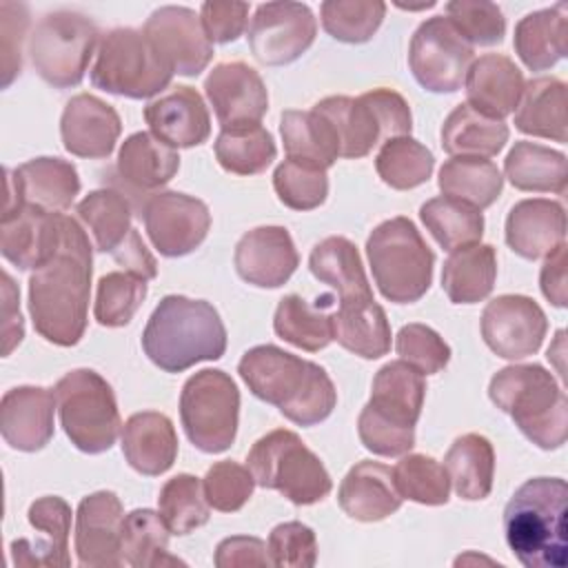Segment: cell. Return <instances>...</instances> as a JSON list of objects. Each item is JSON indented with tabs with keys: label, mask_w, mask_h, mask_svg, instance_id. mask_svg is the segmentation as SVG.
Listing matches in <instances>:
<instances>
[{
	"label": "cell",
	"mask_w": 568,
	"mask_h": 568,
	"mask_svg": "<svg viewBox=\"0 0 568 568\" xmlns=\"http://www.w3.org/2000/svg\"><path fill=\"white\" fill-rule=\"evenodd\" d=\"M273 189L280 202L293 211H313L328 195L326 169L286 158L273 173Z\"/></svg>",
	"instance_id": "obj_53"
},
{
	"label": "cell",
	"mask_w": 568,
	"mask_h": 568,
	"mask_svg": "<svg viewBox=\"0 0 568 568\" xmlns=\"http://www.w3.org/2000/svg\"><path fill=\"white\" fill-rule=\"evenodd\" d=\"M442 149L453 158H493L508 142L504 120L488 118L470 104H457L442 124Z\"/></svg>",
	"instance_id": "obj_38"
},
{
	"label": "cell",
	"mask_w": 568,
	"mask_h": 568,
	"mask_svg": "<svg viewBox=\"0 0 568 568\" xmlns=\"http://www.w3.org/2000/svg\"><path fill=\"white\" fill-rule=\"evenodd\" d=\"M464 87L466 104L488 118L504 120L506 115L515 113L526 80L510 58L501 53H486L473 60Z\"/></svg>",
	"instance_id": "obj_28"
},
{
	"label": "cell",
	"mask_w": 568,
	"mask_h": 568,
	"mask_svg": "<svg viewBox=\"0 0 568 568\" xmlns=\"http://www.w3.org/2000/svg\"><path fill=\"white\" fill-rule=\"evenodd\" d=\"M29 524L42 532L40 539H13L11 559L16 566H69V532L71 506L58 497L47 495L36 499L27 510Z\"/></svg>",
	"instance_id": "obj_27"
},
{
	"label": "cell",
	"mask_w": 568,
	"mask_h": 568,
	"mask_svg": "<svg viewBox=\"0 0 568 568\" xmlns=\"http://www.w3.org/2000/svg\"><path fill=\"white\" fill-rule=\"evenodd\" d=\"M437 184L446 197L481 211L499 197L504 178L497 164L486 158H450L442 164Z\"/></svg>",
	"instance_id": "obj_44"
},
{
	"label": "cell",
	"mask_w": 568,
	"mask_h": 568,
	"mask_svg": "<svg viewBox=\"0 0 568 568\" xmlns=\"http://www.w3.org/2000/svg\"><path fill=\"white\" fill-rule=\"evenodd\" d=\"M144 120L155 138L173 149L200 146L211 135V115L193 87H175L144 106Z\"/></svg>",
	"instance_id": "obj_25"
},
{
	"label": "cell",
	"mask_w": 568,
	"mask_h": 568,
	"mask_svg": "<svg viewBox=\"0 0 568 568\" xmlns=\"http://www.w3.org/2000/svg\"><path fill=\"white\" fill-rule=\"evenodd\" d=\"M246 466L257 486L282 493L295 506L322 501L333 488L320 457L304 446L297 433L286 428L260 437L246 455Z\"/></svg>",
	"instance_id": "obj_8"
},
{
	"label": "cell",
	"mask_w": 568,
	"mask_h": 568,
	"mask_svg": "<svg viewBox=\"0 0 568 568\" xmlns=\"http://www.w3.org/2000/svg\"><path fill=\"white\" fill-rule=\"evenodd\" d=\"M324 31L346 44L368 42L379 29L386 4L382 0H326L320 7Z\"/></svg>",
	"instance_id": "obj_50"
},
{
	"label": "cell",
	"mask_w": 568,
	"mask_h": 568,
	"mask_svg": "<svg viewBox=\"0 0 568 568\" xmlns=\"http://www.w3.org/2000/svg\"><path fill=\"white\" fill-rule=\"evenodd\" d=\"M217 568H244V566H273L268 546L257 537H226L215 548Z\"/></svg>",
	"instance_id": "obj_61"
},
{
	"label": "cell",
	"mask_w": 568,
	"mask_h": 568,
	"mask_svg": "<svg viewBox=\"0 0 568 568\" xmlns=\"http://www.w3.org/2000/svg\"><path fill=\"white\" fill-rule=\"evenodd\" d=\"M497 280V253L490 244L450 251L442 268V288L453 304H475L490 295Z\"/></svg>",
	"instance_id": "obj_39"
},
{
	"label": "cell",
	"mask_w": 568,
	"mask_h": 568,
	"mask_svg": "<svg viewBox=\"0 0 568 568\" xmlns=\"http://www.w3.org/2000/svg\"><path fill=\"white\" fill-rule=\"evenodd\" d=\"M280 133L286 158L328 169L339 158V144L333 126L317 111L288 109L280 118Z\"/></svg>",
	"instance_id": "obj_43"
},
{
	"label": "cell",
	"mask_w": 568,
	"mask_h": 568,
	"mask_svg": "<svg viewBox=\"0 0 568 568\" xmlns=\"http://www.w3.org/2000/svg\"><path fill=\"white\" fill-rule=\"evenodd\" d=\"M506 244L524 260H541L566 244V211L559 202L530 197L506 217Z\"/></svg>",
	"instance_id": "obj_26"
},
{
	"label": "cell",
	"mask_w": 568,
	"mask_h": 568,
	"mask_svg": "<svg viewBox=\"0 0 568 568\" xmlns=\"http://www.w3.org/2000/svg\"><path fill=\"white\" fill-rule=\"evenodd\" d=\"M313 111L333 126L339 144V158L357 160L377 144L408 135L413 129L410 106L393 89H373L357 98L331 95L320 100Z\"/></svg>",
	"instance_id": "obj_6"
},
{
	"label": "cell",
	"mask_w": 568,
	"mask_h": 568,
	"mask_svg": "<svg viewBox=\"0 0 568 568\" xmlns=\"http://www.w3.org/2000/svg\"><path fill=\"white\" fill-rule=\"evenodd\" d=\"M122 133L118 111L91 93L73 95L60 118L62 144L71 155L102 160L115 149Z\"/></svg>",
	"instance_id": "obj_23"
},
{
	"label": "cell",
	"mask_w": 568,
	"mask_h": 568,
	"mask_svg": "<svg viewBox=\"0 0 568 568\" xmlns=\"http://www.w3.org/2000/svg\"><path fill=\"white\" fill-rule=\"evenodd\" d=\"M395 351L399 359L410 364L422 375L439 373L450 359V346L442 339V335L419 322L399 328L395 337Z\"/></svg>",
	"instance_id": "obj_56"
},
{
	"label": "cell",
	"mask_w": 568,
	"mask_h": 568,
	"mask_svg": "<svg viewBox=\"0 0 568 568\" xmlns=\"http://www.w3.org/2000/svg\"><path fill=\"white\" fill-rule=\"evenodd\" d=\"M142 220L151 244L164 257L193 253L209 235V206L180 191H158L144 200Z\"/></svg>",
	"instance_id": "obj_15"
},
{
	"label": "cell",
	"mask_w": 568,
	"mask_h": 568,
	"mask_svg": "<svg viewBox=\"0 0 568 568\" xmlns=\"http://www.w3.org/2000/svg\"><path fill=\"white\" fill-rule=\"evenodd\" d=\"M91 240L78 220L62 217L60 248L29 277V313L40 337L75 346L89 320Z\"/></svg>",
	"instance_id": "obj_1"
},
{
	"label": "cell",
	"mask_w": 568,
	"mask_h": 568,
	"mask_svg": "<svg viewBox=\"0 0 568 568\" xmlns=\"http://www.w3.org/2000/svg\"><path fill=\"white\" fill-rule=\"evenodd\" d=\"M435 169L433 153L410 135L386 140L375 158V171L384 184L397 191L428 182Z\"/></svg>",
	"instance_id": "obj_48"
},
{
	"label": "cell",
	"mask_w": 568,
	"mask_h": 568,
	"mask_svg": "<svg viewBox=\"0 0 568 568\" xmlns=\"http://www.w3.org/2000/svg\"><path fill=\"white\" fill-rule=\"evenodd\" d=\"M333 339L346 351L377 359L390 351V324L375 300L344 302L333 311Z\"/></svg>",
	"instance_id": "obj_36"
},
{
	"label": "cell",
	"mask_w": 568,
	"mask_h": 568,
	"mask_svg": "<svg viewBox=\"0 0 568 568\" xmlns=\"http://www.w3.org/2000/svg\"><path fill=\"white\" fill-rule=\"evenodd\" d=\"M149 293L146 280L126 273V271H111L100 277L95 288V304L93 315L95 322L109 328L126 326L138 308L142 306Z\"/></svg>",
	"instance_id": "obj_52"
},
{
	"label": "cell",
	"mask_w": 568,
	"mask_h": 568,
	"mask_svg": "<svg viewBox=\"0 0 568 568\" xmlns=\"http://www.w3.org/2000/svg\"><path fill=\"white\" fill-rule=\"evenodd\" d=\"M566 497L561 477H532L508 499L504 535L526 568H566Z\"/></svg>",
	"instance_id": "obj_4"
},
{
	"label": "cell",
	"mask_w": 568,
	"mask_h": 568,
	"mask_svg": "<svg viewBox=\"0 0 568 568\" xmlns=\"http://www.w3.org/2000/svg\"><path fill=\"white\" fill-rule=\"evenodd\" d=\"M180 419L189 442L209 455L231 448L240 422V390L229 373L202 368L180 393Z\"/></svg>",
	"instance_id": "obj_11"
},
{
	"label": "cell",
	"mask_w": 568,
	"mask_h": 568,
	"mask_svg": "<svg viewBox=\"0 0 568 568\" xmlns=\"http://www.w3.org/2000/svg\"><path fill=\"white\" fill-rule=\"evenodd\" d=\"M24 337V322L20 315V291L16 288L9 273H2V357Z\"/></svg>",
	"instance_id": "obj_62"
},
{
	"label": "cell",
	"mask_w": 568,
	"mask_h": 568,
	"mask_svg": "<svg viewBox=\"0 0 568 568\" xmlns=\"http://www.w3.org/2000/svg\"><path fill=\"white\" fill-rule=\"evenodd\" d=\"M268 555L273 566L311 568L317 561V539L313 528L302 521L277 524L268 535Z\"/></svg>",
	"instance_id": "obj_58"
},
{
	"label": "cell",
	"mask_w": 568,
	"mask_h": 568,
	"mask_svg": "<svg viewBox=\"0 0 568 568\" xmlns=\"http://www.w3.org/2000/svg\"><path fill=\"white\" fill-rule=\"evenodd\" d=\"M273 135L262 124H242L222 129L215 140V158L220 166L235 175H255L275 160Z\"/></svg>",
	"instance_id": "obj_47"
},
{
	"label": "cell",
	"mask_w": 568,
	"mask_h": 568,
	"mask_svg": "<svg viewBox=\"0 0 568 568\" xmlns=\"http://www.w3.org/2000/svg\"><path fill=\"white\" fill-rule=\"evenodd\" d=\"M200 20L211 42L229 44L244 33L248 22V4L209 0L200 7Z\"/></svg>",
	"instance_id": "obj_60"
},
{
	"label": "cell",
	"mask_w": 568,
	"mask_h": 568,
	"mask_svg": "<svg viewBox=\"0 0 568 568\" xmlns=\"http://www.w3.org/2000/svg\"><path fill=\"white\" fill-rule=\"evenodd\" d=\"M339 508L357 521H382L402 506L393 470L379 462L364 459L342 479L337 490Z\"/></svg>",
	"instance_id": "obj_29"
},
{
	"label": "cell",
	"mask_w": 568,
	"mask_h": 568,
	"mask_svg": "<svg viewBox=\"0 0 568 568\" xmlns=\"http://www.w3.org/2000/svg\"><path fill=\"white\" fill-rule=\"evenodd\" d=\"M444 468L462 499H486L493 490L495 475L493 444L479 433H466L450 444L444 457Z\"/></svg>",
	"instance_id": "obj_41"
},
{
	"label": "cell",
	"mask_w": 568,
	"mask_h": 568,
	"mask_svg": "<svg viewBox=\"0 0 568 568\" xmlns=\"http://www.w3.org/2000/svg\"><path fill=\"white\" fill-rule=\"evenodd\" d=\"M142 348L166 373H182L197 362L220 359L226 351V328L206 300L166 295L153 308Z\"/></svg>",
	"instance_id": "obj_3"
},
{
	"label": "cell",
	"mask_w": 568,
	"mask_h": 568,
	"mask_svg": "<svg viewBox=\"0 0 568 568\" xmlns=\"http://www.w3.org/2000/svg\"><path fill=\"white\" fill-rule=\"evenodd\" d=\"M131 202L122 191L98 189L75 204V215L95 251L115 253L131 235Z\"/></svg>",
	"instance_id": "obj_42"
},
{
	"label": "cell",
	"mask_w": 568,
	"mask_h": 568,
	"mask_svg": "<svg viewBox=\"0 0 568 568\" xmlns=\"http://www.w3.org/2000/svg\"><path fill=\"white\" fill-rule=\"evenodd\" d=\"M317 20L302 2H264L248 24V47L257 62L282 67L295 62L313 44Z\"/></svg>",
	"instance_id": "obj_14"
},
{
	"label": "cell",
	"mask_w": 568,
	"mask_h": 568,
	"mask_svg": "<svg viewBox=\"0 0 568 568\" xmlns=\"http://www.w3.org/2000/svg\"><path fill=\"white\" fill-rule=\"evenodd\" d=\"M448 22L475 47H493L504 40L506 18L488 0H453L446 4Z\"/></svg>",
	"instance_id": "obj_54"
},
{
	"label": "cell",
	"mask_w": 568,
	"mask_h": 568,
	"mask_svg": "<svg viewBox=\"0 0 568 568\" xmlns=\"http://www.w3.org/2000/svg\"><path fill=\"white\" fill-rule=\"evenodd\" d=\"M566 84L557 78H535L526 82L521 100L515 109V129L546 138L555 142L568 140V120H566Z\"/></svg>",
	"instance_id": "obj_35"
},
{
	"label": "cell",
	"mask_w": 568,
	"mask_h": 568,
	"mask_svg": "<svg viewBox=\"0 0 568 568\" xmlns=\"http://www.w3.org/2000/svg\"><path fill=\"white\" fill-rule=\"evenodd\" d=\"M29 27V9L20 2H0V49H2V89H7L22 69V42Z\"/></svg>",
	"instance_id": "obj_59"
},
{
	"label": "cell",
	"mask_w": 568,
	"mask_h": 568,
	"mask_svg": "<svg viewBox=\"0 0 568 568\" xmlns=\"http://www.w3.org/2000/svg\"><path fill=\"white\" fill-rule=\"evenodd\" d=\"M568 277H566V244H561L557 251H552L539 273V286L544 297L557 306L566 308L568 304Z\"/></svg>",
	"instance_id": "obj_63"
},
{
	"label": "cell",
	"mask_w": 568,
	"mask_h": 568,
	"mask_svg": "<svg viewBox=\"0 0 568 568\" xmlns=\"http://www.w3.org/2000/svg\"><path fill=\"white\" fill-rule=\"evenodd\" d=\"M546 331V313L532 297L499 295L484 306L481 337L497 357L515 362L535 355Z\"/></svg>",
	"instance_id": "obj_16"
},
{
	"label": "cell",
	"mask_w": 568,
	"mask_h": 568,
	"mask_svg": "<svg viewBox=\"0 0 568 568\" xmlns=\"http://www.w3.org/2000/svg\"><path fill=\"white\" fill-rule=\"evenodd\" d=\"M202 486L211 508L220 513H235L251 499L255 479L248 466H242L233 459H224L206 470Z\"/></svg>",
	"instance_id": "obj_55"
},
{
	"label": "cell",
	"mask_w": 568,
	"mask_h": 568,
	"mask_svg": "<svg viewBox=\"0 0 568 568\" xmlns=\"http://www.w3.org/2000/svg\"><path fill=\"white\" fill-rule=\"evenodd\" d=\"M504 173L519 191L564 195L568 182V160L561 151L519 140L506 155Z\"/></svg>",
	"instance_id": "obj_40"
},
{
	"label": "cell",
	"mask_w": 568,
	"mask_h": 568,
	"mask_svg": "<svg viewBox=\"0 0 568 568\" xmlns=\"http://www.w3.org/2000/svg\"><path fill=\"white\" fill-rule=\"evenodd\" d=\"M180 169V155L173 146L155 138L151 131H138L129 135L118 153L115 173L124 189L135 193H158L169 184Z\"/></svg>",
	"instance_id": "obj_31"
},
{
	"label": "cell",
	"mask_w": 568,
	"mask_h": 568,
	"mask_svg": "<svg viewBox=\"0 0 568 568\" xmlns=\"http://www.w3.org/2000/svg\"><path fill=\"white\" fill-rule=\"evenodd\" d=\"M60 211H44L33 204H22L13 211H2L0 220V253L20 271L42 266L62 242Z\"/></svg>",
	"instance_id": "obj_20"
},
{
	"label": "cell",
	"mask_w": 568,
	"mask_h": 568,
	"mask_svg": "<svg viewBox=\"0 0 568 568\" xmlns=\"http://www.w3.org/2000/svg\"><path fill=\"white\" fill-rule=\"evenodd\" d=\"M122 455L140 475H162L178 457L173 422L158 410L131 415L122 426Z\"/></svg>",
	"instance_id": "obj_30"
},
{
	"label": "cell",
	"mask_w": 568,
	"mask_h": 568,
	"mask_svg": "<svg viewBox=\"0 0 568 568\" xmlns=\"http://www.w3.org/2000/svg\"><path fill=\"white\" fill-rule=\"evenodd\" d=\"M169 535L160 513L135 508L122 524V561L133 568H164L182 564L169 552Z\"/></svg>",
	"instance_id": "obj_45"
},
{
	"label": "cell",
	"mask_w": 568,
	"mask_h": 568,
	"mask_svg": "<svg viewBox=\"0 0 568 568\" xmlns=\"http://www.w3.org/2000/svg\"><path fill=\"white\" fill-rule=\"evenodd\" d=\"M158 506L171 535H189L195 528L204 526L211 517L204 486L195 475L189 473L171 477L160 488Z\"/></svg>",
	"instance_id": "obj_49"
},
{
	"label": "cell",
	"mask_w": 568,
	"mask_h": 568,
	"mask_svg": "<svg viewBox=\"0 0 568 568\" xmlns=\"http://www.w3.org/2000/svg\"><path fill=\"white\" fill-rule=\"evenodd\" d=\"M357 433L362 444L379 457H399L415 446V426L390 422L368 406L357 417Z\"/></svg>",
	"instance_id": "obj_57"
},
{
	"label": "cell",
	"mask_w": 568,
	"mask_h": 568,
	"mask_svg": "<svg viewBox=\"0 0 568 568\" xmlns=\"http://www.w3.org/2000/svg\"><path fill=\"white\" fill-rule=\"evenodd\" d=\"M122 501L111 490H98L78 504L75 552L87 568H115L122 561Z\"/></svg>",
	"instance_id": "obj_19"
},
{
	"label": "cell",
	"mask_w": 568,
	"mask_h": 568,
	"mask_svg": "<svg viewBox=\"0 0 568 568\" xmlns=\"http://www.w3.org/2000/svg\"><path fill=\"white\" fill-rule=\"evenodd\" d=\"M113 260L126 268V273H133L142 280H153L158 275V264H155V257L149 253V248L144 246L140 233L133 229L131 235L126 237V242L115 251L111 253Z\"/></svg>",
	"instance_id": "obj_64"
},
{
	"label": "cell",
	"mask_w": 568,
	"mask_h": 568,
	"mask_svg": "<svg viewBox=\"0 0 568 568\" xmlns=\"http://www.w3.org/2000/svg\"><path fill=\"white\" fill-rule=\"evenodd\" d=\"M393 481L402 499H410L424 506H442L450 495V479L446 468L422 453L402 455L393 468Z\"/></svg>",
	"instance_id": "obj_51"
},
{
	"label": "cell",
	"mask_w": 568,
	"mask_h": 568,
	"mask_svg": "<svg viewBox=\"0 0 568 568\" xmlns=\"http://www.w3.org/2000/svg\"><path fill=\"white\" fill-rule=\"evenodd\" d=\"M424 397V375L404 359H395L377 371L371 388V399L366 406L390 422L415 426L422 415Z\"/></svg>",
	"instance_id": "obj_34"
},
{
	"label": "cell",
	"mask_w": 568,
	"mask_h": 568,
	"mask_svg": "<svg viewBox=\"0 0 568 568\" xmlns=\"http://www.w3.org/2000/svg\"><path fill=\"white\" fill-rule=\"evenodd\" d=\"M53 393L62 430L78 450L100 455L115 444L122 428L120 410L111 384L100 373L69 371Z\"/></svg>",
	"instance_id": "obj_9"
},
{
	"label": "cell",
	"mask_w": 568,
	"mask_h": 568,
	"mask_svg": "<svg viewBox=\"0 0 568 568\" xmlns=\"http://www.w3.org/2000/svg\"><path fill=\"white\" fill-rule=\"evenodd\" d=\"M366 255L379 293L395 304H413L433 282L435 255L417 226L404 217L377 224L366 240Z\"/></svg>",
	"instance_id": "obj_7"
},
{
	"label": "cell",
	"mask_w": 568,
	"mask_h": 568,
	"mask_svg": "<svg viewBox=\"0 0 568 568\" xmlns=\"http://www.w3.org/2000/svg\"><path fill=\"white\" fill-rule=\"evenodd\" d=\"M173 69L155 51L144 31L131 27L111 29L98 44V58L91 69L93 87L142 100L169 87Z\"/></svg>",
	"instance_id": "obj_10"
},
{
	"label": "cell",
	"mask_w": 568,
	"mask_h": 568,
	"mask_svg": "<svg viewBox=\"0 0 568 568\" xmlns=\"http://www.w3.org/2000/svg\"><path fill=\"white\" fill-rule=\"evenodd\" d=\"M237 373L257 399L277 406L297 426L324 422L337 404L333 379L320 364L273 344L248 348Z\"/></svg>",
	"instance_id": "obj_2"
},
{
	"label": "cell",
	"mask_w": 568,
	"mask_h": 568,
	"mask_svg": "<svg viewBox=\"0 0 568 568\" xmlns=\"http://www.w3.org/2000/svg\"><path fill=\"white\" fill-rule=\"evenodd\" d=\"M98 44L100 31L91 18L78 11H53L29 36V55L44 82L69 89L82 82Z\"/></svg>",
	"instance_id": "obj_12"
},
{
	"label": "cell",
	"mask_w": 568,
	"mask_h": 568,
	"mask_svg": "<svg viewBox=\"0 0 568 568\" xmlns=\"http://www.w3.org/2000/svg\"><path fill=\"white\" fill-rule=\"evenodd\" d=\"M333 295L317 297L315 304L291 293L275 308L273 328L284 342L315 353L333 342Z\"/></svg>",
	"instance_id": "obj_37"
},
{
	"label": "cell",
	"mask_w": 568,
	"mask_h": 568,
	"mask_svg": "<svg viewBox=\"0 0 568 568\" xmlns=\"http://www.w3.org/2000/svg\"><path fill=\"white\" fill-rule=\"evenodd\" d=\"M206 98L222 129L260 124L268 109L262 75L244 62H220L204 80Z\"/></svg>",
	"instance_id": "obj_21"
},
{
	"label": "cell",
	"mask_w": 568,
	"mask_h": 568,
	"mask_svg": "<svg viewBox=\"0 0 568 568\" xmlns=\"http://www.w3.org/2000/svg\"><path fill=\"white\" fill-rule=\"evenodd\" d=\"M4 206L13 211L33 204L44 211H64L80 193L78 169L62 158H33L18 169H4Z\"/></svg>",
	"instance_id": "obj_18"
},
{
	"label": "cell",
	"mask_w": 568,
	"mask_h": 568,
	"mask_svg": "<svg viewBox=\"0 0 568 568\" xmlns=\"http://www.w3.org/2000/svg\"><path fill=\"white\" fill-rule=\"evenodd\" d=\"M490 402L544 450H555L568 437V399L550 371L539 364H513L497 371L488 384Z\"/></svg>",
	"instance_id": "obj_5"
},
{
	"label": "cell",
	"mask_w": 568,
	"mask_h": 568,
	"mask_svg": "<svg viewBox=\"0 0 568 568\" xmlns=\"http://www.w3.org/2000/svg\"><path fill=\"white\" fill-rule=\"evenodd\" d=\"M308 268L322 284L337 291L339 304L373 300L357 246L342 235H331L317 242L311 251Z\"/></svg>",
	"instance_id": "obj_33"
},
{
	"label": "cell",
	"mask_w": 568,
	"mask_h": 568,
	"mask_svg": "<svg viewBox=\"0 0 568 568\" xmlns=\"http://www.w3.org/2000/svg\"><path fill=\"white\" fill-rule=\"evenodd\" d=\"M519 60L530 71H546L568 55V4L557 2L524 16L513 38Z\"/></svg>",
	"instance_id": "obj_32"
},
{
	"label": "cell",
	"mask_w": 568,
	"mask_h": 568,
	"mask_svg": "<svg viewBox=\"0 0 568 568\" xmlns=\"http://www.w3.org/2000/svg\"><path fill=\"white\" fill-rule=\"evenodd\" d=\"M142 31L178 75H197L213 58V42L204 33L200 16L189 7L155 9Z\"/></svg>",
	"instance_id": "obj_17"
},
{
	"label": "cell",
	"mask_w": 568,
	"mask_h": 568,
	"mask_svg": "<svg viewBox=\"0 0 568 568\" xmlns=\"http://www.w3.org/2000/svg\"><path fill=\"white\" fill-rule=\"evenodd\" d=\"M473 60V44L448 22L446 16L424 20L410 38L408 67L426 91H459Z\"/></svg>",
	"instance_id": "obj_13"
},
{
	"label": "cell",
	"mask_w": 568,
	"mask_h": 568,
	"mask_svg": "<svg viewBox=\"0 0 568 568\" xmlns=\"http://www.w3.org/2000/svg\"><path fill=\"white\" fill-rule=\"evenodd\" d=\"M233 264L244 282L260 288H277L291 280L300 255L284 226H257L235 244Z\"/></svg>",
	"instance_id": "obj_22"
},
{
	"label": "cell",
	"mask_w": 568,
	"mask_h": 568,
	"mask_svg": "<svg viewBox=\"0 0 568 568\" xmlns=\"http://www.w3.org/2000/svg\"><path fill=\"white\" fill-rule=\"evenodd\" d=\"M55 393L42 386H16L2 395L0 433L2 439L22 453L44 448L53 437Z\"/></svg>",
	"instance_id": "obj_24"
},
{
	"label": "cell",
	"mask_w": 568,
	"mask_h": 568,
	"mask_svg": "<svg viewBox=\"0 0 568 568\" xmlns=\"http://www.w3.org/2000/svg\"><path fill=\"white\" fill-rule=\"evenodd\" d=\"M419 220L444 251L477 244L484 235L481 211L446 195L424 202Z\"/></svg>",
	"instance_id": "obj_46"
}]
</instances>
